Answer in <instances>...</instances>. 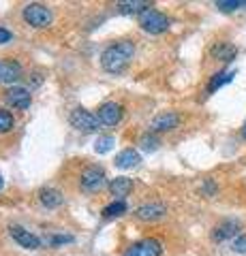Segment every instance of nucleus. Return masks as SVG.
<instances>
[{
	"mask_svg": "<svg viewBox=\"0 0 246 256\" xmlns=\"http://www.w3.org/2000/svg\"><path fill=\"white\" fill-rule=\"evenodd\" d=\"M133 54H135V43L133 41H116L101 54V66L105 68L107 73L118 75L129 66Z\"/></svg>",
	"mask_w": 246,
	"mask_h": 256,
	"instance_id": "f257e3e1",
	"label": "nucleus"
},
{
	"mask_svg": "<svg viewBox=\"0 0 246 256\" xmlns=\"http://www.w3.org/2000/svg\"><path fill=\"white\" fill-rule=\"evenodd\" d=\"M22 18L28 26L33 28H47L52 24V11L47 9L45 4H39V2H30L24 6L22 11Z\"/></svg>",
	"mask_w": 246,
	"mask_h": 256,
	"instance_id": "f03ea898",
	"label": "nucleus"
},
{
	"mask_svg": "<svg viewBox=\"0 0 246 256\" xmlns=\"http://www.w3.org/2000/svg\"><path fill=\"white\" fill-rule=\"evenodd\" d=\"M139 26L144 32H150V34H161L169 28V18L156 9H148L139 15Z\"/></svg>",
	"mask_w": 246,
	"mask_h": 256,
	"instance_id": "7ed1b4c3",
	"label": "nucleus"
},
{
	"mask_svg": "<svg viewBox=\"0 0 246 256\" xmlns=\"http://www.w3.org/2000/svg\"><path fill=\"white\" fill-rule=\"evenodd\" d=\"M79 186L86 192H101L107 186V175L101 166H88V169H84L82 178H79Z\"/></svg>",
	"mask_w": 246,
	"mask_h": 256,
	"instance_id": "20e7f679",
	"label": "nucleus"
},
{
	"mask_svg": "<svg viewBox=\"0 0 246 256\" xmlns=\"http://www.w3.org/2000/svg\"><path fill=\"white\" fill-rule=\"evenodd\" d=\"M69 122H71V126L77 128V130H82V132L99 130V118L94 114H90V111H86L84 107H77V109L71 111Z\"/></svg>",
	"mask_w": 246,
	"mask_h": 256,
	"instance_id": "39448f33",
	"label": "nucleus"
},
{
	"mask_svg": "<svg viewBox=\"0 0 246 256\" xmlns=\"http://www.w3.org/2000/svg\"><path fill=\"white\" fill-rule=\"evenodd\" d=\"M161 254H163V244L154 237L139 239V242L131 244L124 252V256H161Z\"/></svg>",
	"mask_w": 246,
	"mask_h": 256,
	"instance_id": "423d86ee",
	"label": "nucleus"
},
{
	"mask_svg": "<svg viewBox=\"0 0 246 256\" xmlns=\"http://www.w3.org/2000/svg\"><path fill=\"white\" fill-rule=\"evenodd\" d=\"M5 100L9 102L13 109L26 111L30 107V102H33V94H30V90H26V88H22V86H13L5 92Z\"/></svg>",
	"mask_w": 246,
	"mask_h": 256,
	"instance_id": "0eeeda50",
	"label": "nucleus"
},
{
	"mask_svg": "<svg viewBox=\"0 0 246 256\" xmlns=\"http://www.w3.org/2000/svg\"><path fill=\"white\" fill-rule=\"evenodd\" d=\"M9 235L13 237V242H18L22 248H26V250H39L41 248V239H39L35 233H30L20 224H11L9 226Z\"/></svg>",
	"mask_w": 246,
	"mask_h": 256,
	"instance_id": "6e6552de",
	"label": "nucleus"
},
{
	"mask_svg": "<svg viewBox=\"0 0 246 256\" xmlns=\"http://www.w3.org/2000/svg\"><path fill=\"white\" fill-rule=\"evenodd\" d=\"M97 118L101 124L105 126H116L122 120V105H118L114 100H107L97 109Z\"/></svg>",
	"mask_w": 246,
	"mask_h": 256,
	"instance_id": "1a4fd4ad",
	"label": "nucleus"
},
{
	"mask_svg": "<svg viewBox=\"0 0 246 256\" xmlns=\"http://www.w3.org/2000/svg\"><path fill=\"white\" fill-rule=\"evenodd\" d=\"M178 124H180V116L173 114V111H165V114H158L150 122V132H169L173 128H178Z\"/></svg>",
	"mask_w": 246,
	"mask_h": 256,
	"instance_id": "9d476101",
	"label": "nucleus"
},
{
	"mask_svg": "<svg viewBox=\"0 0 246 256\" xmlns=\"http://www.w3.org/2000/svg\"><path fill=\"white\" fill-rule=\"evenodd\" d=\"M242 224L237 220H223L220 224H216V226L212 228V239L214 242H227V239L231 237H237V233H240Z\"/></svg>",
	"mask_w": 246,
	"mask_h": 256,
	"instance_id": "9b49d317",
	"label": "nucleus"
},
{
	"mask_svg": "<svg viewBox=\"0 0 246 256\" xmlns=\"http://www.w3.org/2000/svg\"><path fill=\"white\" fill-rule=\"evenodd\" d=\"M167 214V207L163 203H144L135 210V216L144 222H154V220H161L163 216Z\"/></svg>",
	"mask_w": 246,
	"mask_h": 256,
	"instance_id": "f8f14e48",
	"label": "nucleus"
},
{
	"mask_svg": "<svg viewBox=\"0 0 246 256\" xmlns=\"http://www.w3.org/2000/svg\"><path fill=\"white\" fill-rule=\"evenodd\" d=\"M139 162H141V156H139V152L133 148L122 150L114 160V164L118 169H135V166H139Z\"/></svg>",
	"mask_w": 246,
	"mask_h": 256,
	"instance_id": "ddd939ff",
	"label": "nucleus"
},
{
	"mask_svg": "<svg viewBox=\"0 0 246 256\" xmlns=\"http://www.w3.org/2000/svg\"><path fill=\"white\" fill-rule=\"evenodd\" d=\"M39 201H41V205L47 207V210H56V207L65 203V196H62V192L56 188H43V190H39Z\"/></svg>",
	"mask_w": 246,
	"mask_h": 256,
	"instance_id": "4468645a",
	"label": "nucleus"
},
{
	"mask_svg": "<svg viewBox=\"0 0 246 256\" xmlns=\"http://www.w3.org/2000/svg\"><path fill=\"white\" fill-rule=\"evenodd\" d=\"M133 190V180L129 178H116L109 182V192L116 196V201H124V196H129Z\"/></svg>",
	"mask_w": 246,
	"mask_h": 256,
	"instance_id": "2eb2a0df",
	"label": "nucleus"
},
{
	"mask_svg": "<svg viewBox=\"0 0 246 256\" xmlns=\"http://www.w3.org/2000/svg\"><path fill=\"white\" fill-rule=\"evenodd\" d=\"M0 73H3L5 84H15L22 77V66L15 60H3L0 62Z\"/></svg>",
	"mask_w": 246,
	"mask_h": 256,
	"instance_id": "dca6fc26",
	"label": "nucleus"
},
{
	"mask_svg": "<svg viewBox=\"0 0 246 256\" xmlns=\"http://www.w3.org/2000/svg\"><path fill=\"white\" fill-rule=\"evenodd\" d=\"M152 9L146 0H126V2H118V13L122 15H141L144 11Z\"/></svg>",
	"mask_w": 246,
	"mask_h": 256,
	"instance_id": "f3484780",
	"label": "nucleus"
},
{
	"mask_svg": "<svg viewBox=\"0 0 246 256\" xmlns=\"http://www.w3.org/2000/svg\"><path fill=\"white\" fill-rule=\"evenodd\" d=\"M212 54V58L214 60H220V62H231L235 60V56H237V50L231 45V43H216L210 50Z\"/></svg>",
	"mask_w": 246,
	"mask_h": 256,
	"instance_id": "a211bd4d",
	"label": "nucleus"
},
{
	"mask_svg": "<svg viewBox=\"0 0 246 256\" xmlns=\"http://www.w3.org/2000/svg\"><path fill=\"white\" fill-rule=\"evenodd\" d=\"M233 77H235V70H218V73H214V75H212V79H210V84H208V94L216 92L218 88L227 86Z\"/></svg>",
	"mask_w": 246,
	"mask_h": 256,
	"instance_id": "6ab92c4d",
	"label": "nucleus"
},
{
	"mask_svg": "<svg viewBox=\"0 0 246 256\" xmlns=\"http://www.w3.org/2000/svg\"><path fill=\"white\" fill-rule=\"evenodd\" d=\"M126 212V203L124 201H112L109 205L103 207V218H118V216H122Z\"/></svg>",
	"mask_w": 246,
	"mask_h": 256,
	"instance_id": "aec40b11",
	"label": "nucleus"
},
{
	"mask_svg": "<svg viewBox=\"0 0 246 256\" xmlns=\"http://www.w3.org/2000/svg\"><path fill=\"white\" fill-rule=\"evenodd\" d=\"M114 146H116V139L112 134H103V137H99L94 141V152H97V154H107Z\"/></svg>",
	"mask_w": 246,
	"mask_h": 256,
	"instance_id": "412c9836",
	"label": "nucleus"
},
{
	"mask_svg": "<svg viewBox=\"0 0 246 256\" xmlns=\"http://www.w3.org/2000/svg\"><path fill=\"white\" fill-rule=\"evenodd\" d=\"M158 146H161V141H158V137L154 132H146V134H141V139H139V148L144 150V152H154Z\"/></svg>",
	"mask_w": 246,
	"mask_h": 256,
	"instance_id": "4be33fe9",
	"label": "nucleus"
},
{
	"mask_svg": "<svg viewBox=\"0 0 246 256\" xmlns=\"http://www.w3.org/2000/svg\"><path fill=\"white\" fill-rule=\"evenodd\" d=\"M13 126H15V118L11 111H5V109H0V134L3 132H11L13 130Z\"/></svg>",
	"mask_w": 246,
	"mask_h": 256,
	"instance_id": "5701e85b",
	"label": "nucleus"
},
{
	"mask_svg": "<svg viewBox=\"0 0 246 256\" xmlns=\"http://www.w3.org/2000/svg\"><path fill=\"white\" fill-rule=\"evenodd\" d=\"M246 6V0H218L216 2V9L218 11H225V13H231L235 9H242Z\"/></svg>",
	"mask_w": 246,
	"mask_h": 256,
	"instance_id": "b1692460",
	"label": "nucleus"
},
{
	"mask_svg": "<svg viewBox=\"0 0 246 256\" xmlns=\"http://www.w3.org/2000/svg\"><path fill=\"white\" fill-rule=\"evenodd\" d=\"M73 242H75V239L71 235H52V237H47V244L54 246V248L65 246V244H73Z\"/></svg>",
	"mask_w": 246,
	"mask_h": 256,
	"instance_id": "393cba45",
	"label": "nucleus"
},
{
	"mask_svg": "<svg viewBox=\"0 0 246 256\" xmlns=\"http://www.w3.org/2000/svg\"><path fill=\"white\" fill-rule=\"evenodd\" d=\"M233 252H237V254H246V235H237L235 239H233Z\"/></svg>",
	"mask_w": 246,
	"mask_h": 256,
	"instance_id": "a878e982",
	"label": "nucleus"
},
{
	"mask_svg": "<svg viewBox=\"0 0 246 256\" xmlns=\"http://www.w3.org/2000/svg\"><path fill=\"white\" fill-rule=\"evenodd\" d=\"M216 184H214L212 180H205V184H203V186H201V192H203V194L205 196H214V194H216Z\"/></svg>",
	"mask_w": 246,
	"mask_h": 256,
	"instance_id": "bb28decb",
	"label": "nucleus"
},
{
	"mask_svg": "<svg viewBox=\"0 0 246 256\" xmlns=\"http://www.w3.org/2000/svg\"><path fill=\"white\" fill-rule=\"evenodd\" d=\"M13 38V34L7 28H0V45H5V43H9Z\"/></svg>",
	"mask_w": 246,
	"mask_h": 256,
	"instance_id": "cd10ccee",
	"label": "nucleus"
},
{
	"mask_svg": "<svg viewBox=\"0 0 246 256\" xmlns=\"http://www.w3.org/2000/svg\"><path fill=\"white\" fill-rule=\"evenodd\" d=\"M240 134H242V139H246V122H244L242 128H240Z\"/></svg>",
	"mask_w": 246,
	"mask_h": 256,
	"instance_id": "c85d7f7f",
	"label": "nucleus"
},
{
	"mask_svg": "<svg viewBox=\"0 0 246 256\" xmlns=\"http://www.w3.org/2000/svg\"><path fill=\"white\" fill-rule=\"evenodd\" d=\"M0 190H3V178H0Z\"/></svg>",
	"mask_w": 246,
	"mask_h": 256,
	"instance_id": "c756f323",
	"label": "nucleus"
},
{
	"mask_svg": "<svg viewBox=\"0 0 246 256\" xmlns=\"http://www.w3.org/2000/svg\"><path fill=\"white\" fill-rule=\"evenodd\" d=\"M0 79H3V73H0Z\"/></svg>",
	"mask_w": 246,
	"mask_h": 256,
	"instance_id": "7c9ffc66",
	"label": "nucleus"
}]
</instances>
